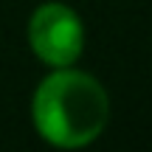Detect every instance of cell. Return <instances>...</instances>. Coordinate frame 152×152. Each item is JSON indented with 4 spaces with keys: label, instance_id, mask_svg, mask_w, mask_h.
<instances>
[{
    "label": "cell",
    "instance_id": "7a4b0ae2",
    "mask_svg": "<svg viewBox=\"0 0 152 152\" xmlns=\"http://www.w3.org/2000/svg\"><path fill=\"white\" fill-rule=\"evenodd\" d=\"M28 45L51 68H68L82 56L85 26L65 3H42L28 20Z\"/></svg>",
    "mask_w": 152,
    "mask_h": 152
},
{
    "label": "cell",
    "instance_id": "6da1fadb",
    "mask_svg": "<svg viewBox=\"0 0 152 152\" xmlns=\"http://www.w3.org/2000/svg\"><path fill=\"white\" fill-rule=\"evenodd\" d=\"M37 132L62 149L87 147L102 135L110 118L107 90L96 76L85 71L56 68L39 82L31 102Z\"/></svg>",
    "mask_w": 152,
    "mask_h": 152
}]
</instances>
